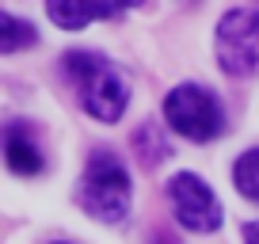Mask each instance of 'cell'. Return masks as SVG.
<instances>
[{
    "label": "cell",
    "instance_id": "10",
    "mask_svg": "<svg viewBox=\"0 0 259 244\" xmlns=\"http://www.w3.org/2000/svg\"><path fill=\"white\" fill-rule=\"evenodd\" d=\"M233 183L244 198L259 202V149H248L240 160L233 164Z\"/></svg>",
    "mask_w": 259,
    "mask_h": 244
},
{
    "label": "cell",
    "instance_id": "8",
    "mask_svg": "<svg viewBox=\"0 0 259 244\" xmlns=\"http://www.w3.org/2000/svg\"><path fill=\"white\" fill-rule=\"evenodd\" d=\"M134 153H138L141 168H156V164L171 153V145L164 141V134L156 130V122H145V126L134 130Z\"/></svg>",
    "mask_w": 259,
    "mask_h": 244
},
{
    "label": "cell",
    "instance_id": "1",
    "mask_svg": "<svg viewBox=\"0 0 259 244\" xmlns=\"http://www.w3.org/2000/svg\"><path fill=\"white\" fill-rule=\"evenodd\" d=\"M61 69L69 76V84L76 88L80 107L96 122H118L126 114L130 84L111 57L96 54V50H69L61 57Z\"/></svg>",
    "mask_w": 259,
    "mask_h": 244
},
{
    "label": "cell",
    "instance_id": "11",
    "mask_svg": "<svg viewBox=\"0 0 259 244\" xmlns=\"http://www.w3.org/2000/svg\"><path fill=\"white\" fill-rule=\"evenodd\" d=\"M244 244H259V221H248V225H244Z\"/></svg>",
    "mask_w": 259,
    "mask_h": 244
},
{
    "label": "cell",
    "instance_id": "9",
    "mask_svg": "<svg viewBox=\"0 0 259 244\" xmlns=\"http://www.w3.org/2000/svg\"><path fill=\"white\" fill-rule=\"evenodd\" d=\"M34 42H38V31L27 19L0 12V54H19V50H31Z\"/></svg>",
    "mask_w": 259,
    "mask_h": 244
},
{
    "label": "cell",
    "instance_id": "3",
    "mask_svg": "<svg viewBox=\"0 0 259 244\" xmlns=\"http://www.w3.org/2000/svg\"><path fill=\"white\" fill-rule=\"evenodd\" d=\"M164 118L176 134L191 141H213L225 130V111L218 96L202 84H179L164 96Z\"/></svg>",
    "mask_w": 259,
    "mask_h": 244
},
{
    "label": "cell",
    "instance_id": "12",
    "mask_svg": "<svg viewBox=\"0 0 259 244\" xmlns=\"http://www.w3.org/2000/svg\"><path fill=\"white\" fill-rule=\"evenodd\" d=\"M114 4H118V12H122V8H145L149 0H114Z\"/></svg>",
    "mask_w": 259,
    "mask_h": 244
},
{
    "label": "cell",
    "instance_id": "5",
    "mask_svg": "<svg viewBox=\"0 0 259 244\" xmlns=\"http://www.w3.org/2000/svg\"><path fill=\"white\" fill-rule=\"evenodd\" d=\"M168 198H171V210H176L183 229H191V233H213V229H221L225 214H221L218 195L194 172H176L168 179Z\"/></svg>",
    "mask_w": 259,
    "mask_h": 244
},
{
    "label": "cell",
    "instance_id": "4",
    "mask_svg": "<svg viewBox=\"0 0 259 244\" xmlns=\"http://www.w3.org/2000/svg\"><path fill=\"white\" fill-rule=\"evenodd\" d=\"M218 61L229 76L259 73V12L233 8L218 23Z\"/></svg>",
    "mask_w": 259,
    "mask_h": 244
},
{
    "label": "cell",
    "instance_id": "13",
    "mask_svg": "<svg viewBox=\"0 0 259 244\" xmlns=\"http://www.w3.org/2000/svg\"><path fill=\"white\" fill-rule=\"evenodd\" d=\"M57 244H61V240H57Z\"/></svg>",
    "mask_w": 259,
    "mask_h": 244
},
{
    "label": "cell",
    "instance_id": "7",
    "mask_svg": "<svg viewBox=\"0 0 259 244\" xmlns=\"http://www.w3.org/2000/svg\"><path fill=\"white\" fill-rule=\"evenodd\" d=\"M0 149H4V160H8V168L16 176H38L46 168V156L34 145L31 130H27L23 122H12V126L0 130Z\"/></svg>",
    "mask_w": 259,
    "mask_h": 244
},
{
    "label": "cell",
    "instance_id": "2",
    "mask_svg": "<svg viewBox=\"0 0 259 244\" xmlns=\"http://www.w3.org/2000/svg\"><path fill=\"white\" fill-rule=\"evenodd\" d=\"M80 206L103 225H122L130 214V176L111 149H96L80 179Z\"/></svg>",
    "mask_w": 259,
    "mask_h": 244
},
{
    "label": "cell",
    "instance_id": "6",
    "mask_svg": "<svg viewBox=\"0 0 259 244\" xmlns=\"http://www.w3.org/2000/svg\"><path fill=\"white\" fill-rule=\"evenodd\" d=\"M46 16L61 31H84L96 19H114L118 4L114 0H46Z\"/></svg>",
    "mask_w": 259,
    "mask_h": 244
}]
</instances>
